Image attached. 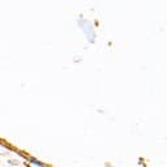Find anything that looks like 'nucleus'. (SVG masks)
<instances>
[{
    "label": "nucleus",
    "mask_w": 167,
    "mask_h": 167,
    "mask_svg": "<svg viewBox=\"0 0 167 167\" xmlns=\"http://www.w3.org/2000/svg\"><path fill=\"white\" fill-rule=\"evenodd\" d=\"M30 162L34 163V165H37V166H43V163L42 162H39V161H37V159H33V158H30Z\"/></svg>",
    "instance_id": "1"
}]
</instances>
